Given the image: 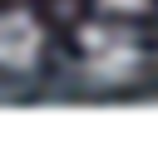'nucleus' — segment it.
Masks as SVG:
<instances>
[{
  "instance_id": "3",
  "label": "nucleus",
  "mask_w": 158,
  "mask_h": 153,
  "mask_svg": "<svg viewBox=\"0 0 158 153\" xmlns=\"http://www.w3.org/2000/svg\"><path fill=\"white\" fill-rule=\"evenodd\" d=\"M99 5V15H114V20H138V15H148V5L153 0H94Z\"/></svg>"
},
{
  "instance_id": "2",
  "label": "nucleus",
  "mask_w": 158,
  "mask_h": 153,
  "mask_svg": "<svg viewBox=\"0 0 158 153\" xmlns=\"http://www.w3.org/2000/svg\"><path fill=\"white\" fill-rule=\"evenodd\" d=\"M44 44H49V35L35 10H25V5L0 10V69L5 74H30L44 59Z\"/></svg>"
},
{
  "instance_id": "1",
  "label": "nucleus",
  "mask_w": 158,
  "mask_h": 153,
  "mask_svg": "<svg viewBox=\"0 0 158 153\" xmlns=\"http://www.w3.org/2000/svg\"><path fill=\"white\" fill-rule=\"evenodd\" d=\"M79 64L99 89H118L143 69V44L128 30V20L104 15V20H89L79 30Z\"/></svg>"
}]
</instances>
